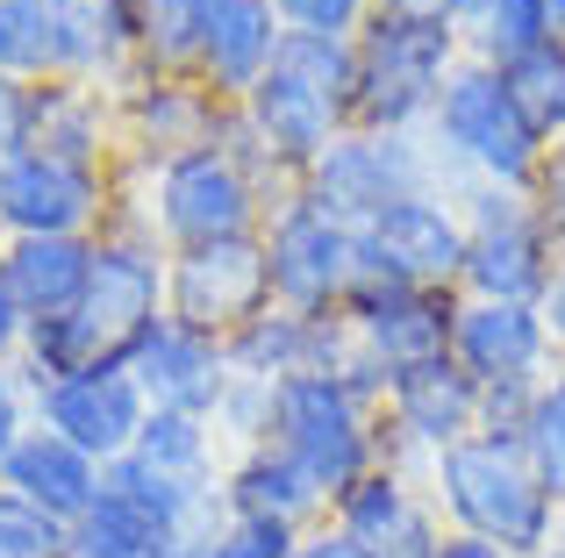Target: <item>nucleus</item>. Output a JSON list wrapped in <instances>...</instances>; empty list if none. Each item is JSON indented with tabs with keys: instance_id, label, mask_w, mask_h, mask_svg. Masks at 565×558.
<instances>
[{
	"instance_id": "obj_26",
	"label": "nucleus",
	"mask_w": 565,
	"mask_h": 558,
	"mask_svg": "<svg viewBox=\"0 0 565 558\" xmlns=\"http://www.w3.org/2000/svg\"><path fill=\"white\" fill-rule=\"evenodd\" d=\"M51 14H57L65 79H94V86L137 79V22H129V0H51Z\"/></svg>"
},
{
	"instance_id": "obj_11",
	"label": "nucleus",
	"mask_w": 565,
	"mask_h": 558,
	"mask_svg": "<svg viewBox=\"0 0 565 558\" xmlns=\"http://www.w3.org/2000/svg\"><path fill=\"white\" fill-rule=\"evenodd\" d=\"M166 266H172V251L151 244L143 229H100V258H94V279H86V301L72 308L79 336L94 344V358H122L166 315Z\"/></svg>"
},
{
	"instance_id": "obj_12",
	"label": "nucleus",
	"mask_w": 565,
	"mask_h": 558,
	"mask_svg": "<svg viewBox=\"0 0 565 558\" xmlns=\"http://www.w3.org/2000/svg\"><path fill=\"white\" fill-rule=\"evenodd\" d=\"M236 108H244V122H250V137H258L265 165H273L287 186H301V172L351 129V94H344V86L308 79V72L279 65V57H273V72H265Z\"/></svg>"
},
{
	"instance_id": "obj_31",
	"label": "nucleus",
	"mask_w": 565,
	"mask_h": 558,
	"mask_svg": "<svg viewBox=\"0 0 565 558\" xmlns=\"http://www.w3.org/2000/svg\"><path fill=\"white\" fill-rule=\"evenodd\" d=\"M0 72H14V79H29V86L65 79L51 0H0Z\"/></svg>"
},
{
	"instance_id": "obj_45",
	"label": "nucleus",
	"mask_w": 565,
	"mask_h": 558,
	"mask_svg": "<svg viewBox=\"0 0 565 558\" xmlns=\"http://www.w3.org/2000/svg\"><path fill=\"white\" fill-rule=\"evenodd\" d=\"M380 8H394V14H423V22H466V8L472 0H380Z\"/></svg>"
},
{
	"instance_id": "obj_18",
	"label": "nucleus",
	"mask_w": 565,
	"mask_h": 558,
	"mask_svg": "<svg viewBox=\"0 0 565 558\" xmlns=\"http://www.w3.org/2000/svg\"><path fill=\"white\" fill-rule=\"evenodd\" d=\"M344 322H351V344L394 379L408 365L451 358L458 293H444V287H351Z\"/></svg>"
},
{
	"instance_id": "obj_9",
	"label": "nucleus",
	"mask_w": 565,
	"mask_h": 558,
	"mask_svg": "<svg viewBox=\"0 0 565 558\" xmlns=\"http://www.w3.org/2000/svg\"><path fill=\"white\" fill-rule=\"evenodd\" d=\"M466 272V208L451 186L408 194L359 229V287H444L458 293Z\"/></svg>"
},
{
	"instance_id": "obj_36",
	"label": "nucleus",
	"mask_w": 565,
	"mask_h": 558,
	"mask_svg": "<svg viewBox=\"0 0 565 558\" xmlns=\"http://www.w3.org/2000/svg\"><path fill=\"white\" fill-rule=\"evenodd\" d=\"M523 444H530V459H537V473L552 480V494H565V365L537 387V401H530Z\"/></svg>"
},
{
	"instance_id": "obj_8",
	"label": "nucleus",
	"mask_w": 565,
	"mask_h": 558,
	"mask_svg": "<svg viewBox=\"0 0 565 558\" xmlns=\"http://www.w3.org/2000/svg\"><path fill=\"white\" fill-rule=\"evenodd\" d=\"M265 272H273V308L294 315H344L359 287V229L322 215L308 194H287L265 215Z\"/></svg>"
},
{
	"instance_id": "obj_22",
	"label": "nucleus",
	"mask_w": 565,
	"mask_h": 558,
	"mask_svg": "<svg viewBox=\"0 0 565 558\" xmlns=\"http://www.w3.org/2000/svg\"><path fill=\"white\" fill-rule=\"evenodd\" d=\"M222 516L316 530V523H330V494L316 487V473L294 451L250 444V451H230V465H222Z\"/></svg>"
},
{
	"instance_id": "obj_48",
	"label": "nucleus",
	"mask_w": 565,
	"mask_h": 558,
	"mask_svg": "<svg viewBox=\"0 0 565 558\" xmlns=\"http://www.w3.org/2000/svg\"><path fill=\"white\" fill-rule=\"evenodd\" d=\"M143 558H193V545H158V551H143Z\"/></svg>"
},
{
	"instance_id": "obj_14",
	"label": "nucleus",
	"mask_w": 565,
	"mask_h": 558,
	"mask_svg": "<svg viewBox=\"0 0 565 558\" xmlns=\"http://www.w3.org/2000/svg\"><path fill=\"white\" fill-rule=\"evenodd\" d=\"M115 215V172L22 151L0 165V237H100Z\"/></svg>"
},
{
	"instance_id": "obj_7",
	"label": "nucleus",
	"mask_w": 565,
	"mask_h": 558,
	"mask_svg": "<svg viewBox=\"0 0 565 558\" xmlns=\"http://www.w3.org/2000/svg\"><path fill=\"white\" fill-rule=\"evenodd\" d=\"M429 186H444L429 137H386V129H344V137L301 172V194L316 201L322 215H337L344 229L380 223L394 201L429 194Z\"/></svg>"
},
{
	"instance_id": "obj_33",
	"label": "nucleus",
	"mask_w": 565,
	"mask_h": 558,
	"mask_svg": "<svg viewBox=\"0 0 565 558\" xmlns=\"http://www.w3.org/2000/svg\"><path fill=\"white\" fill-rule=\"evenodd\" d=\"M129 22H137V72H193L201 0H129Z\"/></svg>"
},
{
	"instance_id": "obj_34",
	"label": "nucleus",
	"mask_w": 565,
	"mask_h": 558,
	"mask_svg": "<svg viewBox=\"0 0 565 558\" xmlns=\"http://www.w3.org/2000/svg\"><path fill=\"white\" fill-rule=\"evenodd\" d=\"M65 551H72V530L51 508H36L29 494L0 487V558H65Z\"/></svg>"
},
{
	"instance_id": "obj_37",
	"label": "nucleus",
	"mask_w": 565,
	"mask_h": 558,
	"mask_svg": "<svg viewBox=\"0 0 565 558\" xmlns=\"http://www.w3.org/2000/svg\"><path fill=\"white\" fill-rule=\"evenodd\" d=\"M301 545V530H287V523H236L222 516L215 530L193 545V558H294Z\"/></svg>"
},
{
	"instance_id": "obj_30",
	"label": "nucleus",
	"mask_w": 565,
	"mask_h": 558,
	"mask_svg": "<svg viewBox=\"0 0 565 558\" xmlns=\"http://www.w3.org/2000/svg\"><path fill=\"white\" fill-rule=\"evenodd\" d=\"M494 72L515 94V108L530 115V129H537L544 143H565V36L537 43V51L509 57V65H494Z\"/></svg>"
},
{
	"instance_id": "obj_5",
	"label": "nucleus",
	"mask_w": 565,
	"mask_h": 558,
	"mask_svg": "<svg viewBox=\"0 0 565 558\" xmlns=\"http://www.w3.org/2000/svg\"><path fill=\"white\" fill-rule=\"evenodd\" d=\"M466 208V272L458 293L466 301H544V287L558 279L565 251L544 223L530 186H458Z\"/></svg>"
},
{
	"instance_id": "obj_28",
	"label": "nucleus",
	"mask_w": 565,
	"mask_h": 558,
	"mask_svg": "<svg viewBox=\"0 0 565 558\" xmlns=\"http://www.w3.org/2000/svg\"><path fill=\"white\" fill-rule=\"evenodd\" d=\"M137 459L151 465V473H166V480H186V487H215L222 494V465H230V451H222V437H215L207 416L151 408V422H143V437H137Z\"/></svg>"
},
{
	"instance_id": "obj_46",
	"label": "nucleus",
	"mask_w": 565,
	"mask_h": 558,
	"mask_svg": "<svg viewBox=\"0 0 565 558\" xmlns=\"http://www.w3.org/2000/svg\"><path fill=\"white\" fill-rule=\"evenodd\" d=\"M544 330H552V351H558V365H565V266H558V279L544 287Z\"/></svg>"
},
{
	"instance_id": "obj_51",
	"label": "nucleus",
	"mask_w": 565,
	"mask_h": 558,
	"mask_svg": "<svg viewBox=\"0 0 565 558\" xmlns=\"http://www.w3.org/2000/svg\"><path fill=\"white\" fill-rule=\"evenodd\" d=\"M552 558H565V551H552Z\"/></svg>"
},
{
	"instance_id": "obj_25",
	"label": "nucleus",
	"mask_w": 565,
	"mask_h": 558,
	"mask_svg": "<svg viewBox=\"0 0 565 558\" xmlns=\"http://www.w3.org/2000/svg\"><path fill=\"white\" fill-rule=\"evenodd\" d=\"M100 473H108V465H94L79 444H65L57 430H43V422H36V430L14 444V459L0 465V487L29 494L36 508H51V516L72 530V523L100 502Z\"/></svg>"
},
{
	"instance_id": "obj_40",
	"label": "nucleus",
	"mask_w": 565,
	"mask_h": 558,
	"mask_svg": "<svg viewBox=\"0 0 565 558\" xmlns=\"http://www.w3.org/2000/svg\"><path fill=\"white\" fill-rule=\"evenodd\" d=\"M36 430V394H29L22 365H0V465L14 459V444Z\"/></svg>"
},
{
	"instance_id": "obj_1",
	"label": "nucleus",
	"mask_w": 565,
	"mask_h": 558,
	"mask_svg": "<svg viewBox=\"0 0 565 558\" xmlns=\"http://www.w3.org/2000/svg\"><path fill=\"white\" fill-rule=\"evenodd\" d=\"M423 494L444 516V530L487 537L523 558H552L558 551V494L537 473L523 430H472L466 444L437 451L423 465Z\"/></svg>"
},
{
	"instance_id": "obj_6",
	"label": "nucleus",
	"mask_w": 565,
	"mask_h": 558,
	"mask_svg": "<svg viewBox=\"0 0 565 558\" xmlns=\"http://www.w3.org/2000/svg\"><path fill=\"white\" fill-rule=\"evenodd\" d=\"M273 444L316 473V487L344 494L380 465V408H365L337 373H301L279 379L273 394Z\"/></svg>"
},
{
	"instance_id": "obj_24",
	"label": "nucleus",
	"mask_w": 565,
	"mask_h": 558,
	"mask_svg": "<svg viewBox=\"0 0 565 558\" xmlns=\"http://www.w3.org/2000/svg\"><path fill=\"white\" fill-rule=\"evenodd\" d=\"M94 258H100V237H8L0 244V279L14 287L29 322H51L86 301Z\"/></svg>"
},
{
	"instance_id": "obj_27",
	"label": "nucleus",
	"mask_w": 565,
	"mask_h": 558,
	"mask_svg": "<svg viewBox=\"0 0 565 558\" xmlns=\"http://www.w3.org/2000/svg\"><path fill=\"white\" fill-rule=\"evenodd\" d=\"M423 508H429L423 473H408V465H386V459H380L373 473L359 480V487H344V494L330 502V523L351 537V545H365V551L380 558L415 516H423Z\"/></svg>"
},
{
	"instance_id": "obj_41",
	"label": "nucleus",
	"mask_w": 565,
	"mask_h": 558,
	"mask_svg": "<svg viewBox=\"0 0 565 558\" xmlns=\"http://www.w3.org/2000/svg\"><path fill=\"white\" fill-rule=\"evenodd\" d=\"M537 208H544V223H552V237H558V251H565V143H552V158H544V172H537Z\"/></svg>"
},
{
	"instance_id": "obj_15",
	"label": "nucleus",
	"mask_w": 565,
	"mask_h": 558,
	"mask_svg": "<svg viewBox=\"0 0 565 558\" xmlns=\"http://www.w3.org/2000/svg\"><path fill=\"white\" fill-rule=\"evenodd\" d=\"M36 422L57 430L65 444H79L94 465H115L137 451L143 422H151V401H143L137 373L122 358H100L86 373H65L51 387H36Z\"/></svg>"
},
{
	"instance_id": "obj_35",
	"label": "nucleus",
	"mask_w": 565,
	"mask_h": 558,
	"mask_svg": "<svg viewBox=\"0 0 565 558\" xmlns=\"http://www.w3.org/2000/svg\"><path fill=\"white\" fill-rule=\"evenodd\" d=\"M273 379H250V373H230V394L215 408V437L222 451H250V444H273Z\"/></svg>"
},
{
	"instance_id": "obj_20",
	"label": "nucleus",
	"mask_w": 565,
	"mask_h": 558,
	"mask_svg": "<svg viewBox=\"0 0 565 558\" xmlns=\"http://www.w3.org/2000/svg\"><path fill=\"white\" fill-rule=\"evenodd\" d=\"M279 43H287V29H279L273 0H201V22H193V79L236 108L273 72Z\"/></svg>"
},
{
	"instance_id": "obj_44",
	"label": "nucleus",
	"mask_w": 565,
	"mask_h": 558,
	"mask_svg": "<svg viewBox=\"0 0 565 558\" xmlns=\"http://www.w3.org/2000/svg\"><path fill=\"white\" fill-rule=\"evenodd\" d=\"M22 336H29V315H22V301H14V287L0 279V365L22 358Z\"/></svg>"
},
{
	"instance_id": "obj_50",
	"label": "nucleus",
	"mask_w": 565,
	"mask_h": 558,
	"mask_svg": "<svg viewBox=\"0 0 565 558\" xmlns=\"http://www.w3.org/2000/svg\"><path fill=\"white\" fill-rule=\"evenodd\" d=\"M558 551H565V494H558Z\"/></svg>"
},
{
	"instance_id": "obj_4",
	"label": "nucleus",
	"mask_w": 565,
	"mask_h": 558,
	"mask_svg": "<svg viewBox=\"0 0 565 558\" xmlns=\"http://www.w3.org/2000/svg\"><path fill=\"white\" fill-rule=\"evenodd\" d=\"M351 51H359L351 129H386V137H423L444 79L466 65V36L451 22H423V14H394V8L365 14Z\"/></svg>"
},
{
	"instance_id": "obj_42",
	"label": "nucleus",
	"mask_w": 565,
	"mask_h": 558,
	"mask_svg": "<svg viewBox=\"0 0 565 558\" xmlns=\"http://www.w3.org/2000/svg\"><path fill=\"white\" fill-rule=\"evenodd\" d=\"M437 551H444V516H437V508H423V516H415L380 558H437Z\"/></svg>"
},
{
	"instance_id": "obj_17",
	"label": "nucleus",
	"mask_w": 565,
	"mask_h": 558,
	"mask_svg": "<svg viewBox=\"0 0 565 558\" xmlns=\"http://www.w3.org/2000/svg\"><path fill=\"white\" fill-rule=\"evenodd\" d=\"M451 365L472 387H544L558 373L552 330H544L537 301H466L458 293V322H451Z\"/></svg>"
},
{
	"instance_id": "obj_13",
	"label": "nucleus",
	"mask_w": 565,
	"mask_h": 558,
	"mask_svg": "<svg viewBox=\"0 0 565 558\" xmlns=\"http://www.w3.org/2000/svg\"><path fill=\"white\" fill-rule=\"evenodd\" d=\"M472 430H480V387L451 358L408 365V373L386 379V401H380V459L386 465L423 473L437 451L466 444Z\"/></svg>"
},
{
	"instance_id": "obj_2",
	"label": "nucleus",
	"mask_w": 565,
	"mask_h": 558,
	"mask_svg": "<svg viewBox=\"0 0 565 558\" xmlns=\"http://www.w3.org/2000/svg\"><path fill=\"white\" fill-rule=\"evenodd\" d=\"M108 229H143L166 251H193V244H222V237H258L265 229V186L236 165L222 143L166 165H115V215Z\"/></svg>"
},
{
	"instance_id": "obj_19",
	"label": "nucleus",
	"mask_w": 565,
	"mask_h": 558,
	"mask_svg": "<svg viewBox=\"0 0 565 558\" xmlns=\"http://www.w3.org/2000/svg\"><path fill=\"white\" fill-rule=\"evenodd\" d=\"M122 365L137 373L143 401L172 408V416H207L215 422L222 394H230V351H222V336H201V330H186V322H172V315H158L151 330L122 351Z\"/></svg>"
},
{
	"instance_id": "obj_39",
	"label": "nucleus",
	"mask_w": 565,
	"mask_h": 558,
	"mask_svg": "<svg viewBox=\"0 0 565 558\" xmlns=\"http://www.w3.org/2000/svg\"><path fill=\"white\" fill-rule=\"evenodd\" d=\"M29 137H36V86L0 72V165L29 151Z\"/></svg>"
},
{
	"instance_id": "obj_23",
	"label": "nucleus",
	"mask_w": 565,
	"mask_h": 558,
	"mask_svg": "<svg viewBox=\"0 0 565 558\" xmlns=\"http://www.w3.org/2000/svg\"><path fill=\"white\" fill-rule=\"evenodd\" d=\"M29 151L65 158V165L115 172L122 165V108H115V86L43 79L36 86V137H29Z\"/></svg>"
},
{
	"instance_id": "obj_16",
	"label": "nucleus",
	"mask_w": 565,
	"mask_h": 558,
	"mask_svg": "<svg viewBox=\"0 0 565 558\" xmlns=\"http://www.w3.org/2000/svg\"><path fill=\"white\" fill-rule=\"evenodd\" d=\"M115 108H122V158H137V165L207 151L230 122V100H215L193 72H137L115 86Z\"/></svg>"
},
{
	"instance_id": "obj_10",
	"label": "nucleus",
	"mask_w": 565,
	"mask_h": 558,
	"mask_svg": "<svg viewBox=\"0 0 565 558\" xmlns=\"http://www.w3.org/2000/svg\"><path fill=\"white\" fill-rule=\"evenodd\" d=\"M273 308V272H265V237H222L172 251L166 266V315L186 322L201 336L230 344L244 322H258Z\"/></svg>"
},
{
	"instance_id": "obj_32",
	"label": "nucleus",
	"mask_w": 565,
	"mask_h": 558,
	"mask_svg": "<svg viewBox=\"0 0 565 558\" xmlns=\"http://www.w3.org/2000/svg\"><path fill=\"white\" fill-rule=\"evenodd\" d=\"M158 545H180V537H166L137 502H122V494H108V487H100V502L72 523V558H143Z\"/></svg>"
},
{
	"instance_id": "obj_29",
	"label": "nucleus",
	"mask_w": 565,
	"mask_h": 558,
	"mask_svg": "<svg viewBox=\"0 0 565 558\" xmlns=\"http://www.w3.org/2000/svg\"><path fill=\"white\" fill-rule=\"evenodd\" d=\"M458 36H466V57H480V65H509V57L552 43L558 22H552V0H472L466 22H458Z\"/></svg>"
},
{
	"instance_id": "obj_52",
	"label": "nucleus",
	"mask_w": 565,
	"mask_h": 558,
	"mask_svg": "<svg viewBox=\"0 0 565 558\" xmlns=\"http://www.w3.org/2000/svg\"><path fill=\"white\" fill-rule=\"evenodd\" d=\"M0 244H8V237H0Z\"/></svg>"
},
{
	"instance_id": "obj_3",
	"label": "nucleus",
	"mask_w": 565,
	"mask_h": 558,
	"mask_svg": "<svg viewBox=\"0 0 565 558\" xmlns=\"http://www.w3.org/2000/svg\"><path fill=\"white\" fill-rule=\"evenodd\" d=\"M429 151H437L444 186H537L552 143L530 129V115L515 108V94L501 86L494 65L466 57V65L444 79L437 115H429Z\"/></svg>"
},
{
	"instance_id": "obj_21",
	"label": "nucleus",
	"mask_w": 565,
	"mask_h": 558,
	"mask_svg": "<svg viewBox=\"0 0 565 558\" xmlns=\"http://www.w3.org/2000/svg\"><path fill=\"white\" fill-rule=\"evenodd\" d=\"M230 373H250V379H301V373H337L351 358V322L344 315H294V308H265L258 322L230 336Z\"/></svg>"
},
{
	"instance_id": "obj_43",
	"label": "nucleus",
	"mask_w": 565,
	"mask_h": 558,
	"mask_svg": "<svg viewBox=\"0 0 565 558\" xmlns=\"http://www.w3.org/2000/svg\"><path fill=\"white\" fill-rule=\"evenodd\" d=\"M294 558H373L365 545H351L337 523H316V530H301V545H294Z\"/></svg>"
},
{
	"instance_id": "obj_53",
	"label": "nucleus",
	"mask_w": 565,
	"mask_h": 558,
	"mask_svg": "<svg viewBox=\"0 0 565 558\" xmlns=\"http://www.w3.org/2000/svg\"><path fill=\"white\" fill-rule=\"evenodd\" d=\"M65 558H72V551H65Z\"/></svg>"
},
{
	"instance_id": "obj_49",
	"label": "nucleus",
	"mask_w": 565,
	"mask_h": 558,
	"mask_svg": "<svg viewBox=\"0 0 565 558\" xmlns=\"http://www.w3.org/2000/svg\"><path fill=\"white\" fill-rule=\"evenodd\" d=\"M552 22H558V36H565V0H552Z\"/></svg>"
},
{
	"instance_id": "obj_38",
	"label": "nucleus",
	"mask_w": 565,
	"mask_h": 558,
	"mask_svg": "<svg viewBox=\"0 0 565 558\" xmlns=\"http://www.w3.org/2000/svg\"><path fill=\"white\" fill-rule=\"evenodd\" d=\"M380 0H273L287 36H359Z\"/></svg>"
},
{
	"instance_id": "obj_47",
	"label": "nucleus",
	"mask_w": 565,
	"mask_h": 558,
	"mask_svg": "<svg viewBox=\"0 0 565 558\" xmlns=\"http://www.w3.org/2000/svg\"><path fill=\"white\" fill-rule=\"evenodd\" d=\"M437 558H523L509 545H487V537H466V530H444V551Z\"/></svg>"
}]
</instances>
